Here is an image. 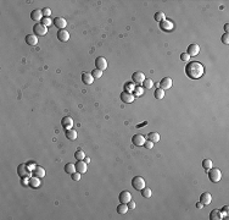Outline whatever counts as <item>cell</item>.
<instances>
[{
  "mask_svg": "<svg viewBox=\"0 0 229 220\" xmlns=\"http://www.w3.org/2000/svg\"><path fill=\"white\" fill-rule=\"evenodd\" d=\"M205 74V67L199 61H188L185 66V75L191 79H199Z\"/></svg>",
  "mask_w": 229,
  "mask_h": 220,
  "instance_id": "cell-1",
  "label": "cell"
},
{
  "mask_svg": "<svg viewBox=\"0 0 229 220\" xmlns=\"http://www.w3.org/2000/svg\"><path fill=\"white\" fill-rule=\"evenodd\" d=\"M17 174H18V176L21 179H31V170L28 168L27 164H20L18 168H17Z\"/></svg>",
  "mask_w": 229,
  "mask_h": 220,
  "instance_id": "cell-2",
  "label": "cell"
},
{
  "mask_svg": "<svg viewBox=\"0 0 229 220\" xmlns=\"http://www.w3.org/2000/svg\"><path fill=\"white\" fill-rule=\"evenodd\" d=\"M209 177L212 182H218L221 181L222 179V172L220 169H216V168H211L209 170Z\"/></svg>",
  "mask_w": 229,
  "mask_h": 220,
  "instance_id": "cell-3",
  "label": "cell"
},
{
  "mask_svg": "<svg viewBox=\"0 0 229 220\" xmlns=\"http://www.w3.org/2000/svg\"><path fill=\"white\" fill-rule=\"evenodd\" d=\"M132 186L138 190V191H141L144 187H145V180L141 177V176H135L133 180H132Z\"/></svg>",
  "mask_w": 229,
  "mask_h": 220,
  "instance_id": "cell-4",
  "label": "cell"
},
{
  "mask_svg": "<svg viewBox=\"0 0 229 220\" xmlns=\"http://www.w3.org/2000/svg\"><path fill=\"white\" fill-rule=\"evenodd\" d=\"M33 32L36 36H45L48 32V27L44 26L43 24H36L33 27Z\"/></svg>",
  "mask_w": 229,
  "mask_h": 220,
  "instance_id": "cell-5",
  "label": "cell"
},
{
  "mask_svg": "<svg viewBox=\"0 0 229 220\" xmlns=\"http://www.w3.org/2000/svg\"><path fill=\"white\" fill-rule=\"evenodd\" d=\"M95 66L96 68H99V70L101 71H105L106 68H107V61L105 57H102V56H99L95 59Z\"/></svg>",
  "mask_w": 229,
  "mask_h": 220,
  "instance_id": "cell-6",
  "label": "cell"
},
{
  "mask_svg": "<svg viewBox=\"0 0 229 220\" xmlns=\"http://www.w3.org/2000/svg\"><path fill=\"white\" fill-rule=\"evenodd\" d=\"M132 142L136 147H143L145 144V142H146V138L143 135H134L133 138H132Z\"/></svg>",
  "mask_w": 229,
  "mask_h": 220,
  "instance_id": "cell-7",
  "label": "cell"
},
{
  "mask_svg": "<svg viewBox=\"0 0 229 220\" xmlns=\"http://www.w3.org/2000/svg\"><path fill=\"white\" fill-rule=\"evenodd\" d=\"M173 27H174V25H173V22H172L171 20H163V21L160 22V28H161L162 31L169 32V31L173 29Z\"/></svg>",
  "mask_w": 229,
  "mask_h": 220,
  "instance_id": "cell-8",
  "label": "cell"
},
{
  "mask_svg": "<svg viewBox=\"0 0 229 220\" xmlns=\"http://www.w3.org/2000/svg\"><path fill=\"white\" fill-rule=\"evenodd\" d=\"M132 78H133V82H134V83H136V85H143L144 79H145V76H144V74H143V72L136 71V72H134V74H133Z\"/></svg>",
  "mask_w": 229,
  "mask_h": 220,
  "instance_id": "cell-9",
  "label": "cell"
},
{
  "mask_svg": "<svg viewBox=\"0 0 229 220\" xmlns=\"http://www.w3.org/2000/svg\"><path fill=\"white\" fill-rule=\"evenodd\" d=\"M172 85H173V81H172V78L169 77H165L161 79V82H160V87H161L163 91L166 89H169L172 87Z\"/></svg>",
  "mask_w": 229,
  "mask_h": 220,
  "instance_id": "cell-10",
  "label": "cell"
},
{
  "mask_svg": "<svg viewBox=\"0 0 229 220\" xmlns=\"http://www.w3.org/2000/svg\"><path fill=\"white\" fill-rule=\"evenodd\" d=\"M190 56H196L199 53H200V47L198 44H195V43H193V44H190L189 47H188V52H187Z\"/></svg>",
  "mask_w": 229,
  "mask_h": 220,
  "instance_id": "cell-11",
  "label": "cell"
},
{
  "mask_svg": "<svg viewBox=\"0 0 229 220\" xmlns=\"http://www.w3.org/2000/svg\"><path fill=\"white\" fill-rule=\"evenodd\" d=\"M61 125L65 130H71L72 129V126H73V120L72 118L70 116H65L62 120H61Z\"/></svg>",
  "mask_w": 229,
  "mask_h": 220,
  "instance_id": "cell-12",
  "label": "cell"
},
{
  "mask_svg": "<svg viewBox=\"0 0 229 220\" xmlns=\"http://www.w3.org/2000/svg\"><path fill=\"white\" fill-rule=\"evenodd\" d=\"M57 39H59L60 42H68V39H70V33H68L66 29H60L59 32H57Z\"/></svg>",
  "mask_w": 229,
  "mask_h": 220,
  "instance_id": "cell-13",
  "label": "cell"
},
{
  "mask_svg": "<svg viewBox=\"0 0 229 220\" xmlns=\"http://www.w3.org/2000/svg\"><path fill=\"white\" fill-rule=\"evenodd\" d=\"M120 202L121 203H128L131 199H132V194H131V192L129 191H122L121 193H120Z\"/></svg>",
  "mask_w": 229,
  "mask_h": 220,
  "instance_id": "cell-14",
  "label": "cell"
},
{
  "mask_svg": "<svg viewBox=\"0 0 229 220\" xmlns=\"http://www.w3.org/2000/svg\"><path fill=\"white\" fill-rule=\"evenodd\" d=\"M135 99V97L132 93H128V92H122L121 93V100L123 103H133Z\"/></svg>",
  "mask_w": 229,
  "mask_h": 220,
  "instance_id": "cell-15",
  "label": "cell"
},
{
  "mask_svg": "<svg viewBox=\"0 0 229 220\" xmlns=\"http://www.w3.org/2000/svg\"><path fill=\"white\" fill-rule=\"evenodd\" d=\"M200 202H201L203 205H209V204L212 202V196H211L209 192H203V193L200 196Z\"/></svg>",
  "mask_w": 229,
  "mask_h": 220,
  "instance_id": "cell-16",
  "label": "cell"
},
{
  "mask_svg": "<svg viewBox=\"0 0 229 220\" xmlns=\"http://www.w3.org/2000/svg\"><path fill=\"white\" fill-rule=\"evenodd\" d=\"M53 22H54V25L57 28H60V29H65V27L67 25V22H66V20L63 17H55Z\"/></svg>",
  "mask_w": 229,
  "mask_h": 220,
  "instance_id": "cell-17",
  "label": "cell"
},
{
  "mask_svg": "<svg viewBox=\"0 0 229 220\" xmlns=\"http://www.w3.org/2000/svg\"><path fill=\"white\" fill-rule=\"evenodd\" d=\"M31 18L33 21H36V22H39L43 20V11L42 10H33L32 13H31Z\"/></svg>",
  "mask_w": 229,
  "mask_h": 220,
  "instance_id": "cell-18",
  "label": "cell"
},
{
  "mask_svg": "<svg viewBox=\"0 0 229 220\" xmlns=\"http://www.w3.org/2000/svg\"><path fill=\"white\" fill-rule=\"evenodd\" d=\"M224 216L223 212L221 209H213L211 213H210V219L211 220H220Z\"/></svg>",
  "mask_w": 229,
  "mask_h": 220,
  "instance_id": "cell-19",
  "label": "cell"
},
{
  "mask_svg": "<svg viewBox=\"0 0 229 220\" xmlns=\"http://www.w3.org/2000/svg\"><path fill=\"white\" fill-rule=\"evenodd\" d=\"M76 170L79 174H85L87 172V163L83 160H78L77 164H76Z\"/></svg>",
  "mask_w": 229,
  "mask_h": 220,
  "instance_id": "cell-20",
  "label": "cell"
},
{
  "mask_svg": "<svg viewBox=\"0 0 229 220\" xmlns=\"http://www.w3.org/2000/svg\"><path fill=\"white\" fill-rule=\"evenodd\" d=\"M82 81H83V83L85 85H91L94 82V77L91 74H88V72H83L82 74Z\"/></svg>",
  "mask_w": 229,
  "mask_h": 220,
  "instance_id": "cell-21",
  "label": "cell"
},
{
  "mask_svg": "<svg viewBox=\"0 0 229 220\" xmlns=\"http://www.w3.org/2000/svg\"><path fill=\"white\" fill-rule=\"evenodd\" d=\"M33 174H34V176H37V177H39V179H43V177L45 176V169L37 165L36 169L33 170Z\"/></svg>",
  "mask_w": 229,
  "mask_h": 220,
  "instance_id": "cell-22",
  "label": "cell"
},
{
  "mask_svg": "<svg viewBox=\"0 0 229 220\" xmlns=\"http://www.w3.org/2000/svg\"><path fill=\"white\" fill-rule=\"evenodd\" d=\"M26 42L29 45H37L38 44V37L36 36V34H28V36L26 37Z\"/></svg>",
  "mask_w": 229,
  "mask_h": 220,
  "instance_id": "cell-23",
  "label": "cell"
},
{
  "mask_svg": "<svg viewBox=\"0 0 229 220\" xmlns=\"http://www.w3.org/2000/svg\"><path fill=\"white\" fill-rule=\"evenodd\" d=\"M29 186L32 187V188H38L39 186H40V179L39 177H37V176H34V177H31L29 179Z\"/></svg>",
  "mask_w": 229,
  "mask_h": 220,
  "instance_id": "cell-24",
  "label": "cell"
},
{
  "mask_svg": "<svg viewBox=\"0 0 229 220\" xmlns=\"http://www.w3.org/2000/svg\"><path fill=\"white\" fill-rule=\"evenodd\" d=\"M129 210V208H128V204L127 203H121L118 207H117V213L118 214H125V213H127Z\"/></svg>",
  "mask_w": 229,
  "mask_h": 220,
  "instance_id": "cell-25",
  "label": "cell"
},
{
  "mask_svg": "<svg viewBox=\"0 0 229 220\" xmlns=\"http://www.w3.org/2000/svg\"><path fill=\"white\" fill-rule=\"evenodd\" d=\"M147 141H151L152 143H156L160 141V135L157 132H150L147 135Z\"/></svg>",
  "mask_w": 229,
  "mask_h": 220,
  "instance_id": "cell-26",
  "label": "cell"
},
{
  "mask_svg": "<svg viewBox=\"0 0 229 220\" xmlns=\"http://www.w3.org/2000/svg\"><path fill=\"white\" fill-rule=\"evenodd\" d=\"M66 137L68 138L70 141H74V140H77V131L76 130H67L66 131Z\"/></svg>",
  "mask_w": 229,
  "mask_h": 220,
  "instance_id": "cell-27",
  "label": "cell"
},
{
  "mask_svg": "<svg viewBox=\"0 0 229 220\" xmlns=\"http://www.w3.org/2000/svg\"><path fill=\"white\" fill-rule=\"evenodd\" d=\"M65 171H66L67 174H71V175H72L73 172L77 171V170H76V165H74L73 163H67V164L65 165Z\"/></svg>",
  "mask_w": 229,
  "mask_h": 220,
  "instance_id": "cell-28",
  "label": "cell"
},
{
  "mask_svg": "<svg viewBox=\"0 0 229 220\" xmlns=\"http://www.w3.org/2000/svg\"><path fill=\"white\" fill-rule=\"evenodd\" d=\"M163 97H165V91L162 88H157L155 91V98L157 100H161V99H163Z\"/></svg>",
  "mask_w": 229,
  "mask_h": 220,
  "instance_id": "cell-29",
  "label": "cell"
},
{
  "mask_svg": "<svg viewBox=\"0 0 229 220\" xmlns=\"http://www.w3.org/2000/svg\"><path fill=\"white\" fill-rule=\"evenodd\" d=\"M154 18H155L156 22H161V21L166 20V15H165V13H162V11H158V13L155 14Z\"/></svg>",
  "mask_w": 229,
  "mask_h": 220,
  "instance_id": "cell-30",
  "label": "cell"
},
{
  "mask_svg": "<svg viewBox=\"0 0 229 220\" xmlns=\"http://www.w3.org/2000/svg\"><path fill=\"white\" fill-rule=\"evenodd\" d=\"M143 86H144V88H146V89H150V88L154 87V81L150 79V78H145L144 82H143Z\"/></svg>",
  "mask_w": 229,
  "mask_h": 220,
  "instance_id": "cell-31",
  "label": "cell"
},
{
  "mask_svg": "<svg viewBox=\"0 0 229 220\" xmlns=\"http://www.w3.org/2000/svg\"><path fill=\"white\" fill-rule=\"evenodd\" d=\"M151 194H152L151 188H146V187H144V188L141 190V196L144 197V198H150Z\"/></svg>",
  "mask_w": 229,
  "mask_h": 220,
  "instance_id": "cell-32",
  "label": "cell"
},
{
  "mask_svg": "<svg viewBox=\"0 0 229 220\" xmlns=\"http://www.w3.org/2000/svg\"><path fill=\"white\" fill-rule=\"evenodd\" d=\"M202 166H203V169H206V171H209L212 168V160L211 159H205L202 161Z\"/></svg>",
  "mask_w": 229,
  "mask_h": 220,
  "instance_id": "cell-33",
  "label": "cell"
},
{
  "mask_svg": "<svg viewBox=\"0 0 229 220\" xmlns=\"http://www.w3.org/2000/svg\"><path fill=\"white\" fill-rule=\"evenodd\" d=\"M74 158L77 159V160H84V158H85V154H84V152L83 150H77V152L74 153Z\"/></svg>",
  "mask_w": 229,
  "mask_h": 220,
  "instance_id": "cell-34",
  "label": "cell"
},
{
  "mask_svg": "<svg viewBox=\"0 0 229 220\" xmlns=\"http://www.w3.org/2000/svg\"><path fill=\"white\" fill-rule=\"evenodd\" d=\"M42 24H43L44 26L49 27L51 24H54V22L51 21V18H50V17H43V20H42Z\"/></svg>",
  "mask_w": 229,
  "mask_h": 220,
  "instance_id": "cell-35",
  "label": "cell"
},
{
  "mask_svg": "<svg viewBox=\"0 0 229 220\" xmlns=\"http://www.w3.org/2000/svg\"><path fill=\"white\" fill-rule=\"evenodd\" d=\"M91 75H93V77L94 78H100L101 76H102V71L101 70H99V68H95V70L91 72Z\"/></svg>",
  "mask_w": 229,
  "mask_h": 220,
  "instance_id": "cell-36",
  "label": "cell"
},
{
  "mask_svg": "<svg viewBox=\"0 0 229 220\" xmlns=\"http://www.w3.org/2000/svg\"><path fill=\"white\" fill-rule=\"evenodd\" d=\"M134 89H135L134 82H133V83H127V85H125V92H128V93H132Z\"/></svg>",
  "mask_w": 229,
  "mask_h": 220,
  "instance_id": "cell-37",
  "label": "cell"
},
{
  "mask_svg": "<svg viewBox=\"0 0 229 220\" xmlns=\"http://www.w3.org/2000/svg\"><path fill=\"white\" fill-rule=\"evenodd\" d=\"M42 11H43V16H44V17H50V15H51V10H50L49 7H44Z\"/></svg>",
  "mask_w": 229,
  "mask_h": 220,
  "instance_id": "cell-38",
  "label": "cell"
},
{
  "mask_svg": "<svg viewBox=\"0 0 229 220\" xmlns=\"http://www.w3.org/2000/svg\"><path fill=\"white\" fill-rule=\"evenodd\" d=\"M180 59H182L183 61H190V55H189L188 53H183V54L180 55Z\"/></svg>",
  "mask_w": 229,
  "mask_h": 220,
  "instance_id": "cell-39",
  "label": "cell"
},
{
  "mask_svg": "<svg viewBox=\"0 0 229 220\" xmlns=\"http://www.w3.org/2000/svg\"><path fill=\"white\" fill-rule=\"evenodd\" d=\"M221 39H222V42H223L224 44H229V34H228V33H224Z\"/></svg>",
  "mask_w": 229,
  "mask_h": 220,
  "instance_id": "cell-40",
  "label": "cell"
},
{
  "mask_svg": "<svg viewBox=\"0 0 229 220\" xmlns=\"http://www.w3.org/2000/svg\"><path fill=\"white\" fill-rule=\"evenodd\" d=\"M72 180H74V181H79V180H81V174H79L78 171L73 172V174H72Z\"/></svg>",
  "mask_w": 229,
  "mask_h": 220,
  "instance_id": "cell-41",
  "label": "cell"
},
{
  "mask_svg": "<svg viewBox=\"0 0 229 220\" xmlns=\"http://www.w3.org/2000/svg\"><path fill=\"white\" fill-rule=\"evenodd\" d=\"M144 147H145V148H147V149H152V147H154V143H152L151 141H147V140H146V142H145Z\"/></svg>",
  "mask_w": 229,
  "mask_h": 220,
  "instance_id": "cell-42",
  "label": "cell"
},
{
  "mask_svg": "<svg viewBox=\"0 0 229 220\" xmlns=\"http://www.w3.org/2000/svg\"><path fill=\"white\" fill-rule=\"evenodd\" d=\"M135 96H141L143 94V88L141 87H135Z\"/></svg>",
  "mask_w": 229,
  "mask_h": 220,
  "instance_id": "cell-43",
  "label": "cell"
},
{
  "mask_svg": "<svg viewBox=\"0 0 229 220\" xmlns=\"http://www.w3.org/2000/svg\"><path fill=\"white\" fill-rule=\"evenodd\" d=\"M127 204H128V208H129V209H134V208H135V202H134V201H132V199H131Z\"/></svg>",
  "mask_w": 229,
  "mask_h": 220,
  "instance_id": "cell-44",
  "label": "cell"
},
{
  "mask_svg": "<svg viewBox=\"0 0 229 220\" xmlns=\"http://www.w3.org/2000/svg\"><path fill=\"white\" fill-rule=\"evenodd\" d=\"M196 208H199V209H202V208H203V204H202L201 202H198V203H196Z\"/></svg>",
  "mask_w": 229,
  "mask_h": 220,
  "instance_id": "cell-45",
  "label": "cell"
},
{
  "mask_svg": "<svg viewBox=\"0 0 229 220\" xmlns=\"http://www.w3.org/2000/svg\"><path fill=\"white\" fill-rule=\"evenodd\" d=\"M223 210H224V216H227V214H228V205L223 207Z\"/></svg>",
  "mask_w": 229,
  "mask_h": 220,
  "instance_id": "cell-46",
  "label": "cell"
},
{
  "mask_svg": "<svg viewBox=\"0 0 229 220\" xmlns=\"http://www.w3.org/2000/svg\"><path fill=\"white\" fill-rule=\"evenodd\" d=\"M228 29H229V25H228V24H225V26H224V31H225V33H228Z\"/></svg>",
  "mask_w": 229,
  "mask_h": 220,
  "instance_id": "cell-47",
  "label": "cell"
},
{
  "mask_svg": "<svg viewBox=\"0 0 229 220\" xmlns=\"http://www.w3.org/2000/svg\"><path fill=\"white\" fill-rule=\"evenodd\" d=\"M84 161H85V163H89V161H90V158H84Z\"/></svg>",
  "mask_w": 229,
  "mask_h": 220,
  "instance_id": "cell-48",
  "label": "cell"
}]
</instances>
